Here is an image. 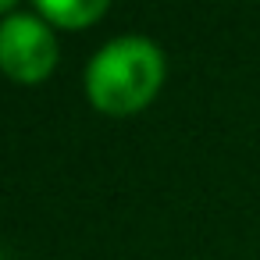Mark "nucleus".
I'll return each instance as SVG.
<instances>
[{"instance_id":"obj_1","label":"nucleus","mask_w":260,"mask_h":260,"mask_svg":"<svg viewBox=\"0 0 260 260\" xmlns=\"http://www.w3.org/2000/svg\"><path fill=\"white\" fill-rule=\"evenodd\" d=\"M168 79V57L150 36L107 40L82 72V89L93 111L107 118H132L150 107Z\"/></svg>"},{"instance_id":"obj_2","label":"nucleus","mask_w":260,"mask_h":260,"mask_svg":"<svg viewBox=\"0 0 260 260\" xmlns=\"http://www.w3.org/2000/svg\"><path fill=\"white\" fill-rule=\"evenodd\" d=\"M61 61L57 29L36 15V8H18L0 22V72L18 86H40L54 75Z\"/></svg>"},{"instance_id":"obj_3","label":"nucleus","mask_w":260,"mask_h":260,"mask_svg":"<svg viewBox=\"0 0 260 260\" xmlns=\"http://www.w3.org/2000/svg\"><path fill=\"white\" fill-rule=\"evenodd\" d=\"M107 11H111L107 0H40V4H36V15H43L61 32L93 29Z\"/></svg>"},{"instance_id":"obj_4","label":"nucleus","mask_w":260,"mask_h":260,"mask_svg":"<svg viewBox=\"0 0 260 260\" xmlns=\"http://www.w3.org/2000/svg\"><path fill=\"white\" fill-rule=\"evenodd\" d=\"M11 11H18V4H11V0H0V22H4Z\"/></svg>"},{"instance_id":"obj_5","label":"nucleus","mask_w":260,"mask_h":260,"mask_svg":"<svg viewBox=\"0 0 260 260\" xmlns=\"http://www.w3.org/2000/svg\"><path fill=\"white\" fill-rule=\"evenodd\" d=\"M0 260H8V253H4V249H0Z\"/></svg>"}]
</instances>
